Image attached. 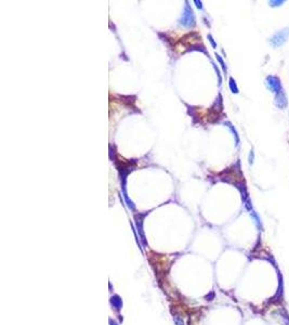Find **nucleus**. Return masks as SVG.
<instances>
[{
  "label": "nucleus",
  "mask_w": 289,
  "mask_h": 325,
  "mask_svg": "<svg viewBox=\"0 0 289 325\" xmlns=\"http://www.w3.org/2000/svg\"><path fill=\"white\" fill-rule=\"evenodd\" d=\"M289 37V28H284V29L279 30L276 34H274L271 39H270V42L272 44L273 47H280L282 44H284L286 42V40L288 39Z\"/></svg>",
  "instance_id": "1"
},
{
  "label": "nucleus",
  "mask_w": 289,
  "mask_h": 325,
  "mask_svg": "<svg viewBox=\"0 0 289 325\" xmlns=\"http://www.w3.org/2000/svg\"><path fill=\"white\" fill-rule=\"evenodd\" d=\"M266 84L269 86V88L272 91L278 93L279 91H282V87H280V80L275 76H269L266 78Z\"/></svg>",
  "instance_id": "2"
},
{
  "label": "nucleus",
  "mask_w": 289,
  "mask_h": 325,
  "mask_svg": "<svg viewBox=\"0 0 289 325\" xmlns=\"http://www.w3.org/2000/svg\"><path fill=\"white\" fill-rule=\"evenodd\" d=\"M275 104L279 107V108H285L286 105H287V99H286V95H285V93L283 92V90L279 91L278 93L276 94Z\"/></svg>",
  "instance_id": "3"
},
{
  "label": "nucleus",
  "mask_w": 289,
  "mask_h": 325,
  "mask_svg": "<svg viewBox=\"0 0 289 325\" xmlns=\"http://www.w3.org/2000/svg\"><path fill=\"white\" fill-rule=\"evenodd\" d=\"M282 4H284V1H270V4H271V6H274V7L280 6Z\"/></svg>",
  "instance_id": "4"
}]
</instances>
